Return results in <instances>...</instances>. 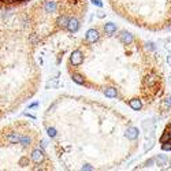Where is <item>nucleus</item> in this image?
<instances>
[{"label": "nucleus", "instance_id": "20e7f679", "mask_svg": "<svg viewBox=\"0 0 171 171\" xmlns=\"http://www.w3.org/2000/svg\"><path fill=\"white\" fill-rule=\"evenodd\" d=\"M129 106H130L133 110H135V111L141 110V107H143V104H141V100H137V99L129 100Z\"/></svg>", "mask_w": 171, "mask_h": 171}, {"label": "nucleus", "instance_id": "f257e3e1", "mask_svg": "<svg viewBox=\"0 0 171 171\" xmlns=\"http://www.w3.org/2000/svg\"><path fill=\"white\" fill-rule=\"evenodd\" d=\"M30 34L23 26L0 25V121L37 92V67Z\"/></svg>", "mask_w": 171, "mask_h": 171}, {"label": "nucleus", "instance_id": "f03ea898", "mask_svg": "<svg viewBox=\"0 0 171 171\" xmlns=\"http://www.w3.org/2000/svg\"><path fill=\"white\" fill-rule=\"evenodd\" d=\"M43 137L29 121H14L0 127V170H49Z\"/></svg>", "mask_w": 171, "mask_h": 171}, {"label": "nucleus", "instance_id": "7ed1b4c3", "mask_svg": "<svg viewBox=\"0 0 171 171\" xmlns=\"http://www.w3.org/2000/svg\"><path fill=\"white\" fill-rule=\"evenodd\" d=\"M30 0H0V10H14V8H18L23 4H26Z\"/></svg>", "mask_w": 171, "mask_h": 171}]
</instances>
